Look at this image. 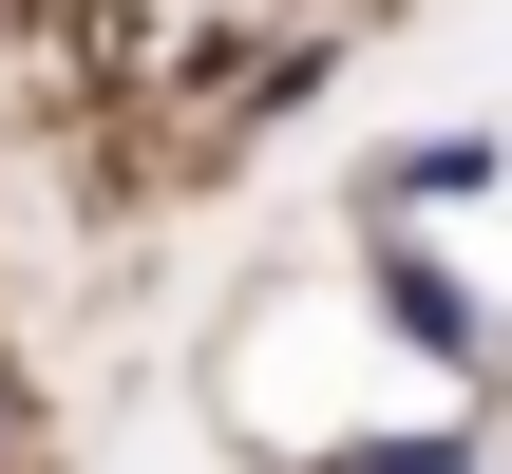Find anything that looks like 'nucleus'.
Masks as SVG:
<instances>
[{
    "label": "nucleus",
    "mask_w": 512,
    "mask_h": 474,
    "mask_svg": "<svg viewBox=\"0 0 512 474\" xmlns=\"http://www.w3.org/2000/svg\"><path fill=\"white\" fill-rule=\"evenodd\" d=\"M323 474H475V418H418V437H342Z\"/></svg>",
    "instance_id": "obj_3"
},
{
    "label": "nucleus",
    "mask_w": 512,
    "mask_h": 474,
    "mask_svg": "<svg viewBox=\"0 0 512 474\" xmlns=\"http://www.w3.org/2000/svg\"><path fill=\"white\" fill-rule=\"evenodd\" d=\"M475 190H494V133H418L399 152V209H475Z\"/></svg>",
    "instance_id": "obj_2"
},
{
    "label": "nucleus",
    "mask_w": 512,
    "mask_h": 474,
    "mask_svg": "<svg viewBox=\"0 0 512 474\" xmlns=\"http://www.w3.org/2000/svg\"><path fill=\"white\" fill-rule=\"evenodd\" d=\"M380 323L437 361V380H494V323L456 304V266H418V247H380Z\"/></svg>",
    "instance_id": "obj_1"
}]
</instances>
